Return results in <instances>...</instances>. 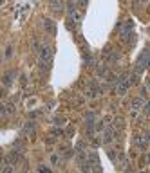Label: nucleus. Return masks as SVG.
Returning <instances> with one entry per match:
<instances>
[{"label":"nucleus","instance_id":"c85d7f7f","mask_svg":"<svg viewBox=\"0 0 150 173\" xmlns=\"http://www.w3.org/2000/svg\"><path fill=\"white\" fill-rule=\"evenodd\" d=\"M139 2H143V4H146V2H148V0H139Z\"/></svg>","mask_w":150,"mask_h":173},{"label":"nucleus","instance_id":"2eb2a0df","mask_svg":"<svg viewBox=\"0 0 150 173\" xmlns=\"http://www.w3.org/2000/svg\"><path fill=\"white\" fill-rule=\"evenodd\" d=\"M76 6H78L81 11H85V9H87V6H89V2H87V0H76Z\"/></svg>","mask_w":150,"mask_h":173},{"label":"nucleus","instance_id":"412c9836","mask_svg":"<svg viewBox=\"0 0 150 173\" xmlns=\"http://www.w3.org/2000/svg\"><path fill=\"white\" fill-rule=\"evenodd\" d=\"M143 112H145V116H150V101L143 105Z\"/></svg>","mask_w":150,"mask_h":173},{"label":"nucleus","instance_id":"7ed1b4c3","mask_svg":"<svg viewBox=\"0 0 150 173\" xmlns=\"http://www.w3.org/2000/svg\"><path fill=\"white\" fill-rule=\"evenodd\" d=\"M40 54V63H42V67H45V65H51L53 61V49L49 45H42V51L38 52Z\"/></svg>","mask_w":150,"mask_h":173},{"label":"nucleus","instance_id":"bb28decb","mask_svg":"<svg viewBox=\"0 0 150 173\" xmlns=\"http://www.w3.org/2000/svg\"><path fill=\"white\" fill-rule=\"evenodd\" d=\"M72 135H74V130L69 128V130H67V137H72Z\"/></svg>","mask_w":150,"mask_h":173},{"label":"nucleus","instance_id":"ddd939ff","mask_svg":"<svg viewBox=\"0 0 150 173\" xmlns=\"http://www.w3.org/2000/svg\"><path fill=\"white\" fill-rule=\"evenodd\" d=\"M85 121H87V124H94L96 114H94V112H87V116H85Z\"/></svg>","mask_w":150,"mask_h":173},{"label":"nucleus","instance_id":"6e6552de","mask_svg":"<svg viewBox=\"0 0 150 173\" xmlns=\"http://www.w3.org/2000/svg\"><path fill=\"white\" fill-rule=\"evenodd\" d=\"M44 27H45V31L49 33V34H56V25H54V22L53 20H49V18H45L44 20Z\"/></svg>","mask_w":150,"mask_h":173},{"label":"nucleus","instance_id":"4468645a","mask_svg":"<svg viewBox=\"0 0 150 173\" xmlns=\"http://www.w3.org/2000/svg\"><path fill=\"white\" fill-rule=\"evenodd\" d=\"M146 164H150V153L143 155V157H141V161H139V166H141V168H145Z\"/></svg>","mask_w":150,"mask_h":173},{"label":"nucleus","instance_id":"f257e3e1","mask_svg":"<svg viewBox=\"0 0 150 173\" xmlns=\"http://www.w3.org/2000/svg\"><path fill=\"white\" fill-rule=\"evenodd\" d=\"M148 67H150V51L145 49V51L139 54L138 61H136V69H134V72H136V74H143V71L148 69Z\"/></svg>","mask_w":150,"mask_h":173},{"label":"nucleus","instance_id":"f8f14e48","mask_svg":"<svg viewBox=\"0 0 150 173\" xmlns=\"http://www.w3.org/2000/svg\"><path fill=\"white\" fill-rule=\"evenodd\" d=\"M24 134L26 135H33L34 134V123H26L24 124Z\"/></svg>","mask_w":150,"mask_h":173},{"label":"nucleus","instance_id":"1a4fd4ad","mask_svg":"<svg viewBox=\"0 0 150 173\" xmlns=\"http://www.w3.org/2000/svg\"><path fill=\"white\" fill-rule=\"evenodd\" d=\"M119 58H121V54H119L118 51H110L109 54L105 56V60L109 61V63H118V61H119Z\"/></svg>","mask_w":150,"mask_h":173},{"label":"nucleus","instance_id":"b1692460","mask_svg":"<svg viewBox=\"0 0 150 173\" xmlns=\"http://www.w3.org/2000/svg\"><path fill=\"white\" fill-rule=\"evenodd\" d=\"M103 123H105V124H109V123H112V117H110V116H105V117H103Z\"/></svg>","mask_w":150,"mask_h":173},{"label":"nucleus","instance_id":"9d476101","mask_svg":"<svg viewBox=\"0 0 150 173\" xmlns=\"http://www.w3.org/2000/svg\"><path fill=\"white\" fill-rule=\"evenodd\" d=\"M69 20H72L76 25H80V24H81V20H83V16H81L78 11H74V13H71V15H69Z\"/></svg>","mask_w":150,"mask_h":173},{"label":"nucleus","instance_id":"423d86ee","mask_svg":"<svg viewBox=\"0 0 150 173\" xmlns=\"http://www.w3.org/2000/svg\"><path fill=\"white\" fill-rule=\"evenodd\" d=\"M16 76H18L16 71H9V72H6V76H4V86H11L13 81L16 79Z\"/></svg>","mask_w":150,"mask_h":173},{"label":"nucleus","instance_id":"a211bd4d","mask_svg":"<svg viewBox=\"0 0 150 173\" xmlns=\"http://www.w3.org/2000/svg\"><path fill=\"white\" fill-rule=\"evenodd\" d=\"M96 74H98L100 78H103V76H107V69H105V67H101V65H100V67L96 69Z\"/></svg>","mask_w":150,"mask_h":173},{"label":"nucleus","instance_id":"9b49d317","mask_svg":"<svg viewBox=\"0 0 150 173\" xmlns=\"http://www.w3.org/2000/svg\"><path fill=\"white\" fill-rule=\"evenodd\" d=\"M145 105V101L141 99V97H134L132 99V103H130V106H132V110H139V108Z\"/></svg>","mask_w":150,"mask_h":173},{"label":"nucleus","instance_id":"0eeeda50","mask_svg":"<svg viewBox=\"0 0 150 173\" xmlns=\"http://www.w3.org/2000/svg\"><path fill=\"white\" fill-rule=\"evenodd\" d=\"M49 7L53 13H61L63 11V2L61 0H49Z\"/></svg>","mask_w":150,"mask_h":173},{"label":"nucleus","instance_id":"dca6fc26","mask_svg":"<svg viewBox=\"0 0 150 173\" xmlns=\"http://www.w3.org/2000/svg\"><path fill=\"white\" fill-rule=\"evenodd\" d=\"M60 162H61V157H60V155H56V153L51 155V164H53V166H58Z\"/></svg>","mask_w":150,"mask_h":173},{"label":"nucleus","instance_id":"5701e85b","mask_svg":"<svg viewBox=\"0 0 150 173\" xmlns=\"http://www.w3.org/2000/svg\"><path fill=\"white\" fill-rule=\"evenodd\" d=\"M51 134H53V135H61L63 132H61L60 128H53V132H51Z\"/></svg>","mask_w":150,"mask_h":173},{"label":"nucleus","instance_id":"20e7f679","mask_svg":"<svg viewBox=\"0 0 150 173\" xmlns=\"http://www.w3.org/2000/svg\"><path fill=\"white\" fill-rule=\"evenodd\" d=\"M4 162H11L13 166L20 164V162H22V151H18V150L9 151V153L6 155V159H4Z\"/></svg>","mask_w":150,"mask_h":173},{"label":"nucleus","instance_id":"f03ea898","mask_svg":"<svg viewBox=\"0 0 150 173\" xmlns=\"http://www.w3.org/2000/svg\"><path fill=\"white\" fill-rule=\"evenodd\" d=\"M132 142H134L138 148L146 150V148H148V144H150V130H145L143 134H136V135H134V139H132Z\"/></svg>","mask_w":150,"mask_h":173},{"label":"nucleus","instance_id":"393cba45","mask_svg":"<svg viewBox=\"0 0 150 173\" xmlns=\"http://www.w3.org/2000/svg\"><path fill=\"white\" fill-rule=\"evenodd\" d=\"M54 123H58V124H63V123H65V119H63V117H56V119H54Z\"/></svg>","mask_w":150,"mask_h":173},{"label":"nucleus","instance_id":"4be33fe9","mask_svg":"<svg viewBox=\"0 0 150 173\" xmlns=\"http://www.w3.org/2000/svg\"><path fill=\"white\" fill-rule=\"evenodd\" d=\"M11 56H13V47L7 45V49H6V58H11Z\"/></svg>","mask_w":150,"mask_h":173},{"label":"nucleus","instance_id":"a878e982","mask_svg":"<svg viewBox=\"0 0 150 173\" xmlns=\"http://www.w3.org/2000/svg\"><path fill=\"white\" fill-rule=\"evenodd\" d=\"M78 150H85V142H83V141L78 142Z\"/></svg>","mask_w":150,"mask_h":173},{"label":"nucleus","instance_id":"f3484780","mask_svg":"<svg viewBox=\"0 0 150 173\" xmlns=\"http://www.w3.org/2000/svg\"><path fill=\"white\" fill-rule=\"evenodd\" d=\"M118 159H119V166H121V168H127V166H128V161H127V157H125L123 153H121Z\"/></svg>","mask_w":150,"mask_h":173},{"label":"nucleus","instance_id":"6ab92c4d","mask_svg":"<svg viewBox=\"0 0 150 173\" xmlns=\"http://www.w3.org/2000/svg\"><path fill=\"white\" fill-rule=\"evenodd\" d=\"M107 153H109V157H110V161H112V162H116V161H118V153H116L114 150H109Z\"/></svg>","mask_w":150,"mask_h":173},{"label":"nucleus","instance_id":"39448f33","mask_svg":"<svg viewBox=\"0 0 150 173\" xmlns=\"http://www.w3.org/2000/svg\"><path fill=\"white\" fill-rule=\"evenodd\" d=\"M15 112H16V108H15L13 103H7V105H2V106H0V114H2L4 117H9V116H13Z\"/></svg>","mask_w":150,"mask_h":173},{"label":"nucleus","instance_id":"cd10ccee","mask_svg":"<svg viewBox=\"0 0 150 173\" xmlns=\"http://www.w3.org/2000/svg\"><path fill=\"white\" fill-rule=\"evenodd\" d=\"M146 85H148V86H150V78H148V79H146Z\"/></svg>","mask_w":150,"mask_h":173},{"label":"nucleus","instance_id":"aec40b11","mask_svg":"<svg viewBox=\"0 0 150 173\" xmlns=\"http://www.w3.org/2000/svg\"><path fill=\"white\" fill-rule=\"evenodd\" d=\"M38 171H44V173H49L51 171V168L49 166H45V164H38V168H36Z\"/></svg>","mask_w":150,"mask_h":173}]
</instances>
